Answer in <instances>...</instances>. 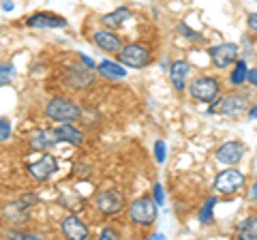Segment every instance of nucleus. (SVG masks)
I'll return each mask as SVG.
<instances>
[{
  "mask_svg": "<svg viewBox=\"0 0 257 240\" xmlns=\"http://www.w3.org/2000/svg\"><path fill=\"white\" fill-rule=\"evenodd\" d=\"M45 114L50 120H54V123L64 125V123H73V120H77L82 116V109H79V105H75L73 101L58 97V99H52L47 103Z\"/></svg>",
  "mask_w": 257,
  "mask_h": 240,
  "instance_id": "f257e3e1",
  "label": "nucleus"
},
{
  "mask_svg": "<svg viewBox=\"0 0 257 240\" xmlns=\"http://www.w3.org/2000/svg\"><path fill=\"white\" fill-rule=\"evenodd\" d=\"M131 219L140 225H150L157 219V202L152 197H140L131 204Z\"/></svg>",
  "mask_w": 257,
  "mask_h": 240,
  "instance_id": "f03ea898",
  "label": "nucleus"
},
{
  "mask_svg": "<svg viewBox=\"0 0 257 240\" xmlns=\"http://www.w3.org/2000/svg\"><path fill=\"white\" fill-rule=\"evenodd\" d=\"M189 92L193 99L204 101V103H212L216 97H219V82L212 77H199L195 82H191Z\"/></svg>",
  "mask_w": 257,
  "mask_h": 240,
  "instance_id": "7ed1b4c3",
  "label": "nucleus"
},
{
  "mask_svg": "<svg viewBox=\"0 0 257 240\" xmlns=\"http://www.w3.org/2000/svg\"><path fill=\"white\" fill-rule=\"evenodd\" d=\"M118 54H120V62H122V65H126V67H133V69L146 67L148 60H150L148 50H146L144 45H138V43H131V45L122 47V50H120Z\"/></svg>",
  "mask_w": 257,
  "mask_h": 240,
  "instance_id": "20e7f679",
  "label": "nucleus"
},
{
  "mask_svg": "<svg viewBox=\"0 0 257 240\" xmlns=\"http://www.w3.org/2000/svg\"><path fill=\"white\" fill-rule=\"evenodd\" d=\"M242 185H244V176L238 170H225L216 176V180H214V189L219 191V193H234V191H238Z\"/></svg>",
  "mask_w": 257,
  "mask_h": 240,
  "instance_id": "39448f33",
  "label": "nucleus"
},
{
  "mask_svg": "<svg viewBox=\"0 0 257 240\" xmlns=\"http://www.w3.org/2000/svg\"><path fill=\"white\" fill-rule=\"evenodd\" d=\"M96 208H99L103 214H118L124 208V199L118 191L109 189V191H103V193L96 195Z\"/></svg>",
  "mask_w": 257,
  "mask_h": 240,
  "instance_id": "423d86ee",
  "label": "nucleus"
},
{
  "mask_svg": "<svg viewBox=\"0 0 257 240\" xmlns=\"http://www.w3.org/2000/svg\"><path fill=\"white\" fill-rule=\"evenodd\" d=\"M246 107H248L246 97H242V94H231V97H225L221 101V105H212L208 111H221L225 116H240L242 111H246Z\"/></svg>",
  "mask_w": 257,
  "mask_h": 240,
  "instance_id": "0eeeda50",
  "label": "nucleus"
},
{
  "mask_svg": "<svg viewBox=\"0 0 257 240\" xmlns=\"http://www.w3.org/2000/svg\"><path fill=\"white\" fill-rule=\"evenodd\" d=\"M210 56H212V60H214V67L225 69V67H229L231 62L236 60V56H238V45H234V43H221V45L212 47Z\"/></svg>",
  "mask_w": 257,
  "mask_h": 240,
  "instance_id": "6e6552de",
  "label": "nucleus"
},
{
  "mask_svg": "<svg viewBox=\"0 0 257 240\" xmlns=\"http://www.w3.org/2000/svg\"><path fill=\"white\" fill-rule=\"evenodd\" d=\"M242 157H244V144L240 142H227L216 150V159L225 165H236Z\"/></svg>",
  "mask_w": 257,
  "mask_h": 240,
  "instance_id": "1a4fd4ad",
  "label": "nucleus"
},
{
  "mask_svg": "<svg viewBox=\"0 0 257 240\" xmlns=\"http://www.w3.org/2000/svg\"><path fill=\"white\" fill-rule=\"evenodd\" d=\"M56 170H58V163H56V159L52 155H43V159H39L37 163H30L28 167L30 176L37 180H47Z\"/></svg>",
  "mask_w": 257,
  "mask_h": 240,
  "instance_id": "9d476101",
  "label": "nucleus"
},
{
  "mask_svg": "<svg viewBox=\"0 0 257 240\" xmlns=\"http://www.w3.org/2000/svg\"><path fill=\"white\" fill-rule=\"evenodd\" d=\"M28 26L32 28H62L67 26V20L54 13H37L28 20Z\"/></svg>",
  "mask_w": 257,
  "mask_h": 240,
  "instance_id": "9b49d317",
  "label": "nucleus"
},
{
  "mask_svg": "<svg viewBox=\"0 0 257 240\" xmlns=\"http://www.w3.org/2000/svg\"><path fill=\"white\" fill-rule=\"evenodd\" d=\"M62 231H64V236L71 238V240H84V238H88V227L77 217H67V219H64L62 221Z\"/></svg>",
  "mask_w": 257,
  "mask_h": 240,
  "instance_id": "f8f14e48",
  "label": "nucleus"
},
{
  "mask_svg": "<svg viewBox=\"0 0 257 240\" xmlns=\"http://www.w3.org/2000/svg\"><path fill=\"white\" fill-rule=\"evenodd\" d=\"M94 43L105 52H116L118 54L120 50H122L120 39L114 33H109V30H99V33H94Z\"/></svg>",
  "mask_w": 257,
  "mask_h": 240,
  "instance_id": "ddd939ff",
  "label": "nucleus"
},
{
  "mask_svg": "<svg viewBox=\"0 0 257 240\" xmlns=\"http://www.w3.org/2000/svg\"><path fill=\"white\" fill-rule=\"evenodd\" d=\"M56 142H58L56 133L54 131H47V129L37 131V133L30 135V148L32 150H47V148H52Z\"/></svg>",
  "mask_w": 257,
  "mask_h": 240,
  "instance_id": "4468645a",
  "label": "nucleus"
},
{
  "mask_svg": "<svg viewBox=\"0 0 257 240\" xmlns=\"http://www.w3.org/2000/svg\"><path fill=\"white\" fill-rule=\"evenodd\" d=\"M67 82L69 86H73V88H84L92 82V73L90 71H86L82 67H71L69 69V75H67Z\"/></svg>",
  "mask_w": 257,
  "mask_h": 240,
  "instance_id": "2eb2a0df",
  "label": "nucleus"
},
{
  "mask_svg": "<svg viewBox=\"0 0 257 240\" xmlns=\"http://www.w3.org/2000/svg\"><path fill=\"white\" fill-rule=\"evenodd\" d=\"M56 133V138H58V142H69V144H73V146H79V144L84 142V138H82V131H77V129H73L69 123H64V125H60L58 129L54 131Z\"/></svg>",
  "mask_w": 257,
  "mask_h": 240,
  "instance_id": "dca6fc26",
  "label": "nucleus"
},
{
  "mask_svg": "<svg viewBox=\"0 0 257 240\" xmlns=\"http://www.w3.org/2000/svg\"><path fill=\"white\" fill-rule=\"evenodd\" d=\"M170 75H172V84L178 88V90H184L187 86V75H189V65L187 62H174L172 69H170Z\"/></svg>",
  "mask_w": 257,
  "mask_h": 240,
  "instance_id": "f3484780",
  "label": "nucleus"
},
{
  "mask_svg": "<svg viewBox=\"0 0 257 240\" xmlns=\"http://www.w3.org/2000/svg\"><path fill=\"white\" fill-rule=\"evenodd\" d=\"M128 15H131V13H128V9L120 7V9L111 11V13H107V15H103V26H107V28L114 30V28H118V26H122Z\"/></svg>",
  "mask_w": 257,
  "mask_h": 240,
  "instance_id": "a211bd4d",
  "label": "nucleus"
},
{
  "mask_svg": "<svg viewBox=\"0 0 257 240\" xmlns=\"http://www.w3.org/2000/svg\"><path fill=\"white\" fill-rule=\"evenodd\" d=\"M96 69H99V73H103V75L109 77V79H122L126 75V69L116 65V62H111V60H103Z\"/></svg>",
  "mask_w": 257,
  "mask_h": 240,
  "instance_id": "6ab92c4d",
  "label": "nucleus"
},
{
  "mask_svg": "<svg viewBox=\"0 0 257 240\" xmlns=\"http://www.w3.org/2000/svg\"><path fill=\"white\" fill-rule=\"evenodd\" d=\"M238 238L257 240V217H246L238 227Z\"/></svg>",
  "mask_w": 257,
  "mask_h": 240,
  "instance_id": "aec40b11",
  "label": "nucleus"
},
{
  "mask_svg": "<svg viewBox=\"0 0 257 240\" xmlns=\"http://www.w3.org/2000/svg\"><path fill=\"white\" fill-rule=\"evenodd\" d=\"M214 206H216V197L206 199V204H204V208H202V212H199V221H202L204 225H208V223L212 221V210H214Z\"/></svg>",
  "mask_w": 257,
  "mask_h": 240,
  "instance_id": "412c9836",
  "label": "nucleus"
},
{
  "mask_svg": "<svg viewBox=\"0 0 257 240\" xmlns=\"http://www.w3.org/2000/svg\"><path fill=\"white\" fill-rule=\"evenodd\" d=\"M246 79V62L244 60H240L238 65L234 67V73H231V84H242Z\"/></svg>",
  "mask_w": 257,
  "mask_h": 240,
  "instance_id": "4be33fe9",
  "label": "nucleus"
},
{
  "mask_svg": "<svg viewBox=\"0 0 257 240\" xmlns=\"http://www.w3.org/2000/svg\"><path fill=\"white\" fill-rule=\"evenodd\" d=\"M155 157H157V161L159 163H163L165 159H167V146H165V142H157L155 144Z\"/></svg>",
  "mask_w": 257,
  "mask_h": 240,
  "instance_id": "5701e85b",
  "label": "nucleus"
},
{
  "mask_svg": "<svg viewBox=\"0 0 257 240\" xmlns=\"http://www.w3.org/2000/svg\"><path fill=\"white\" fill-rule=\"evenodd\" d=\"M13 73H15V69L11 65H0V84L9 82V79L13 77Z\"/></svg>",
  "mask_w": 257,
  "mask_h": 240,
  "instance_id": "b1692460",
  "label": "nucleus"
},
{
  "mask_svg": "<svg viewBox=\"0 0 257 240\" xmlns=\"http://www.w3.org/2000/svg\"><path fill=\"white\" fill-rule=\"evenodd\" d=\"M9 135H11V123L7 118H0V142L9 140Z\"/></svg>",
  "mask_w": 257,
  "mask_h": 240,
  "instance_id": "393cba45",
  "label": "nucleus"
},
{
  "mask_svg": "<svg viewBox=\"0 0 257 240\" xmlns=\"http://www.w3.org/2000/svg\"><path fill=\"white\" fill-rule=\"evenodd\" d=\"M114 238H118V231H116V229L105 227V229L101 231V240H114Z\"/></svg>",
  "mask_w": 257,
  "mask_h": 240,
  "instance_id": "a878e982",
  "label": "nucleus"
},
{
  "mask_svg": "<svg viewBox=\"0 0 257 240\" xmlns=\"http://www.w3.org/2000/svg\"><path fill=\"white\" fill-rule=\"evenodd\" d=\"M163 199H165V195H163V187H161V185H155V202H157V206H159V204H163Z\"/></svg>",
  "mask_w": 257,
  "mask_h": 240,
  "instance_id": "bb28decb",
  "label": "nucleus"
},
{
  "mask_svg": "<svg viewBox=\"0 0 257 240\" xmlns=\"http://www.w3.org/2000/svg\"><path fill=\"white\" fill-rule=\"evenodd\" d=\"M246 79H248V82H251L253 86H257V69L246 71Z\"/></svg>",
  "mask_w": 257,
  "mask_h": 240,
  "instance_id": "cd10ccee",
  "label": "nucleus"
},
{
  "mask_svg": "<svg viewBox=\"0 0 257 240\" xmlns=\"http://www.w3.org/2000/svg\"><path fill=\"white\" fill-rule=\"evenodd\" d=\"M178 30H182V35H187V37H191V39H199V35H195V33H193V30H189L187 26H184V24H180Z\"/></svg>",
  "mask_w": 257,
  "mask_h": 240,
  "instance_id": "c85d7f7f",
  "label": "nucleus"
},
{
  "mask_svg": "<svg viewBox=\"0 0 257 240\" xmlns=\"http://www.w3.org/2000/svg\"><path fill=\"white\" fill-rule=\"evenodd\" d=\"M248 26H251L253 30H257V13H253V15H248Z\"/></svg>",
  "mask_w": 257,
  "mask_h": 240,
  "instance_id": "c756f323",
  "label": "nucleus"
},
{
  "mask_svg": "<svg viewBox=\"0 0 257 240\" xmlns=\"http://www.w3.org/2000/svg\"><path fill=\"white\" fill-rule=\"evenodd\" d=\"M248 197H251V199H253V202L257 204V180L253 182V187H251V193H248Z\"/></svg>",
  "mask_w": 257,
  "mask_h": 240,
  "instance_id": "7c9ffc66",
  "label": "nucleus"
},
{
  "mask_svg": "<svg viewBox=\"0 0 257 240\" xmlns=\"http://www.w3.org/2000/svg\"><path fill=\"white\" fill-rule=\"evenodd\" d=\"M255 118H257V105L248 109V120H255Z\"/></svg>",
  "mask_w": 257,
  "mask_h": 240,
  "instance_id": "2f4dec72",
  "label": "nucleus"
},
{
  "mask_svg": "<svg viewBox=\"0 0 257 240\" xmlns=\"http://www.w3.org/2000/svg\"><path fill=\"white\" fill-rule=\"evenodd\" d=\"M3 9H5V11H11V9H13V3H11V0H5V3H3Z\"/></svg>",
  "mask_w": 257,
  "mask_h": 240,
  "instance_id": "473e14b6",
  "label": "nucleus"
},
{
  "mask_svg": "<svg viewBox=\"0 0 257 240\" xmlns=\"http://www.w3.org/2000/svg\"><path fill=\"white\" fill-rule=\"evenodd\" d=\"M82 60L86 62V65H88V67H94V62H92L90 58H88V56H82Z\"/></svg>",
  "mask_w": 257,
  "mask_h": 240,
  "instance_id": "72a5a7b5",
  "label": "nucleus"
},
{
  "mask_svg": "<svg viewBox=\"0 0 257 240\" xmlns=\"http://www.w3.org/2000/svg\"><path fill=\"white\" fill-rule=\"evenodd\" d=\"M150 238H152V240H163V238H165V236H163V234H152V236H150Z\"/></svg>",
  "mask_w": 257,
  "mask_h": 240,
  "instance_id": "f704fd0d",
  "label": "nucleus"
}]
</instances>
